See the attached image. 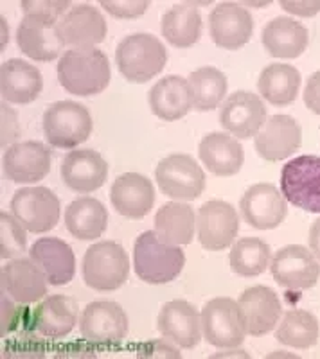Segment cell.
<instances>
[{"instance_id": "41", "label": "cell", "mask_w": 320, "mask_h": 359, "mask_svg": "<svg viewBox=\"0 0 320 359\" xmlns=\"http://www.w3.org/2000/svg\"><path fill=\"white\" fill-rule=\"evenodd\" d=\"M137 358H149V359H160V358H180V352L175 347H171L169 343L162 341V339H155V341L142 343L137 352Z\"/></svg>"}, {"instance_id": "7", "label": "cell", "mask_w": 320, "mask_h": 359, "mask_svg": "<svg viewBox=\"0 0 320 359\" xmlns=\"http://www.w3.org/2000/svg\"><path fill=\"white\" fill-rule=\"evenodd\" d=\"M155 178L162 194L175 201H193L206 189V172L189 155H169L159 162Z\"/></svg>"}, {"instance_id": "38", "label": "cell", "mask_w": 320, "mask_h": 359, "mask_svg": "<svg viewBox=\"0 0 320 359\" xmlns=\"http://www.w3.org/2000/svg\"><path fill=\"white\" fill-rule=\"evenodd\" d=\"M27 236L25 229L13 214L0 212V257L13 259L25 252Z\"/></svg>"}, {"instance_id": "21", "label": "cell", "mask_w": 320, "mask_h": 359, "mask_svg": "<svg viewBox=\"0 0 320 359\" xmlns=\"http://www.w3.org/2000/svg\"><path fill=\"white\" fill-rule=\"evenodd\" d=\"M60 31L65 45L74 49H92L107 38V20L103 13L91 4H78L60 20Z\"/></svg>"}, {"instance_id": "37", "label": "cell", "mask_w": 320, "mask_h": 359, "mask_svg": "<svg viewBox=\"0 0 320 359\" xmlns=\"http://www.w3.org/2000/svg\"><path fill=\"white\" fill-rule=\"evenodd\" d=\"M272 250L259 237H243L230 250V268L239 277H258L270 266Z\"/></svg>"}, {"instance_id": "8", "label": "cell", "mask_w": 320, "mask_h": 359, "mask_svg": "<svg viewBox=\"0 0 320 359\" xmlns=\"http://www.w3.org/2000/svg\"><path fill=\"white\" fill-rule=\"evenodd\" d=\"M204 338L216 348H234L245 341L246 329L238 302L232 298L218 297L201 309Z\"/></svg>"}, {"instance_id": "25", "label": "cell", "mask_w": 320, "mask_h": 359, "mask_svg": "<svg viewBox=\"0 0 320 359\" xmlns=\"http://www.w3.org/2000/svg\"><path fill=\"white\" fill-rule=\"evenodd\" d=\"M2 290L18 304H33L47 294L46 273L31 259H15L2 268Z\"/></svg>"}, {"instance_id": "31", "label": "cell", "mask_w": 320, "mask_h": 359, "mask_svg": "<svg viewBox=\"0 0 320 359\" xmlns=\"http://www.w3.org/2000/svg\"><path fill=\"white\" fill-rule=\"evenodd\" d=\"M65 224L72 236L81 241H91L105 233L108 224V212L99 200L83 196L67 207Z\"/></svg>"}, {"instance_id": "32", "label": "cell", "mask_w": 320, "mask_h": 359, "mask_svg": "<svg viewBox=\"0 0 320 359\" xmlns=\"http://www.w3.org/2000/svg\"><path fill=\"white\" fill-rule=\"evenodd\" d=\"M162 36L178 49H189L201 36V15L194 4H175L162 17Z\"/></svg>"}, {"instance_id": "10", "label": "cell", "mask_w": 320, "mask_h": 359, "mask_svg": "<svg viewBox=\"0 0 320 359\" xmlns=\"http://www.w3.org/2000/svg\"><path fill=\"white\" fill-rule=\"evenodd\" d=\"M62 205L51 189L24 187L15 192L11 200V214L25 230L46 233L60 221Z\"/></svg>"}, {"instance_id": "42", "label": "cell", "mask_w": 320, "mask_h": 359, "mask_svg": "<svg viewBox=\"0 0 320 359\" xmlns=\"http://www.w3.org/2000/svg\"><path fill=\"white\" fill-rule=\"evenodd\" d=\"M18 133H20V128H18L17 114L13 108L2 102V140H0L2 147L11 144L13 140H17Z\"/></svg>"}, {"instance_id": "43", "label": "cell", "mask_w": 320, "mask_h": 359, "mask_svg": "<svg viewBox=\"0 0 320 359\" xmlns=\"http://www.w3.org/2000/svg\"><path fill=\"white\" fill-rule=\"evenodd\" d=\"M304 104L313 114L320 115V70L312 74L306 81V90H304Z\"/></svg>"}, {"instance_id": "45", "label": "cell", "mask_w": 320, "mask_h": 359, "mask_svg": "<svg viewBox=\"0 0 320 359\" xmlns=\"http://www.w3.org/2000/svg\"><path fill=\"white\" fill-rule=\"evenodd\" d=\"M309 248L320 261V217L313 221L312 229H309Z\"/></svg>"}, {"instance_id": "20", "label": "cell", "mask_w": 320, "mask_h": 359, "mask_svg": "<svg viewBox=\"0 0 320 359\" xmlns=\"http://www.w3.org/2000/svg\"><path fill=\"white\" fill-rule=\"evenodd\" d=\"M156 327L160 334L182 348L196 347L204 336L201 314L185 300H171L164 304L159 313Z\"/></svg>"}, {"instance_id": "44", "label": "cell", "mask_w": 320, "mask_h": 359, "mask_svg": "<svg viewBox=\"0 0 320 359\" xmlns=\"http://www.w3.org/2000/svg\"><path fill=\"white\" fill-rule=\"evenodd\" d=\"M281 8L284 11L292 13V15H297V17H315L316 13H320V0H315V2H295V0H283L281 2Z\"/></svg>"}, {"instance_id": "26", "label": "cell", "mask_w": 320, "mask_h": 359, "mask_svg": "<svg viewBox=\"0 0 320 359\" xmlns=\"http://www.w3.org/2000/svg\"><path fill=\"white\" fill-rule=\"evenodd\" d=\"M198 155L213 175L223 176V178L238 175L245 162V151L238 139L229 133H220V131L207 133L201 139L198 146Z\"/></svg>"}, {"instance_id": "6", "label": "cell", "mask_w": 320, "mask_h": 359, "mask_svg": "<svg viewBox=\"0 0 320 359\" xmlns=\"http://www.w3.org/2000/svg\"><path fill=\"white\" fill-rule=\"evenodd\" d=\"M281 192L293 207L320 214V156L300 155L284 163Z\"/></svg>"}, {"instance_id": "39", "label": "cell", "mask_w": 320, "mask_h": 359, "mask_svg": "<svg viewBox=\"0 0 320 359\" xmlns=\"http://www.w3.org/2000/svg\"><path fill=\"white\" fill-rule=\"evenodd\" d=\"M101 8L107 9L112 17L115 18H137L146 13L149 8L148 0H119V2H112V0H101Z\"/></svg>"}, {"instance_id": "19", "label": "cell", "mask_w": 320, "mask_h": 359, "mask_svg": "<svg viewBox=\"0 0 320 359\" xmlns=\"http://www.w3.org/2000/svg\"><path fill=\"white\" fill-rule=\"evenodd\" d=\"M51 171L49 147L38 140L13 144L4 153V172L17 184H34Z\"/></svg>"}, {"instance_id": "28", "label": "cell", "mask_w": 320, "mask_h": 359, "mask_svg": "<svg viewBox=\"0 0 320 359\" xmlns=\"http://www.w3.org/2000/svg\"><path fill=\"white\" fill-rule=\"evenodd\" d=\"M193 107L189 81L182 76H166L149 90V108L162 121H178Z\"/></svg>"}, {"instance_id": "12", "label": "cell", "mask_w": 320, "mask_h": 359, "mask_svg": "<svg viewBox=\"0 0 320 359\" xmlns=\"http://www.w3.org/2000/svg\"><path fill=\"white\" fill-rule=\"evenodd\" d=\"M198 241L206 250L220 252L234 243L239 230L236 208L222 200H211L198 208L196 214Z\"/></svg>"}, {"instance_id": "30", "label": "cell", "mask_w": 320, "mask_h": 359, "mask_svg": "<svg viewBox=\"0 0 320 359\" xmlns=\"http://www.w3.org/2000/svg\"><path fill=\"white\" fill-rule=\"evenodd\" d=\"M33 323L36 331L46 338H65L78 323V302L65 294L47 297L34 309Z\"/></svg>"}, {"instance_id": "34", "label": "cell", "mask_w": 320, "mask_h": 359, "mask_svg": "<svg viewBox=\"0 0 320 359\" xmlns=\"http://www.w3.org/2000/svg\"><path fill=\"white\" fill-rule=\"evenodd\" d=\"M259 94L274 107H288L297 99L300 88V72L286 63H272L259 74Z\"/></svg>"}, {"instance_id": "9", "label": "cell", "mask_w": 320, "mask_h": 359, "mask_svg": "<svg viewBox=\"0 0 320 359\" xmlns=\"http://www.w3.org/2000/svg\"><path fill=\"white\" fill-rule=\"evenodd\" d=\"M17 43L34 62H53L65 47L60 20L41 13H25L18 25Z\"/></svg>"}, {"instance_id": "27", "label": "cell", "mask_w": 320, "mask_h": 359, "mask_svg": "<svg viewBox=\"0 0 320 359\" xmlns=\"http://www.w3.org/2000/svg\"><path fill=\"white\" fill-rule=\"evenodd\" d=\"M44 88L40 70L24 60H9L0 67V92L2 97L15 104H29Z\"/></svg>"}, {"instance_id": "16", "label": "cell", "mask_w": 320, "mask_h": 359, "mask_svg": "<svg viewBox=\"0 0 320 359\" xmlns=\"http://www.w3.org/2000/svg\"><path fill=\"white\" fill-rule=\"evenodd\" d=\"M211 38L220 49L238 50L248 43L254 31V20L248 9L236 2H222L211 11Z\"/></svg>"}, {"instance_id": "23", "label": "cell", "mask_w": 320, "mask_h": 359, "mask_svg": "<svg viewBox=\"0 0 320 359\" xmlns=\"http://www.w3.org/2000/svg\"><path fill=\"white\" fill-rule=\"evenodd\" d=\"M29 259L46 273L51 286H65L76 275V255L58 237H41L29 250Z\"/></svg>"}, {"instance_id": "36", "label": "cell", "mask_w": 320, "mask_h": 359, "mask_svg": "<svg viewBox=\"0 0 320 359\" xmlns=\"http://www.w3.org/2000/svg\"><path fill=\"white\" fill-rule=\"evenodd\" d=\"M189 86L193 95V108L198 111H211L220 107L227 94L225 74L216 67H201L191 72Z\"/></svg>"}, {"instance_id": "35", "label": "cell", "mask_w": 320, "mask_h": 359, "mask_svg": "<svg viewBox=\"0 0 320 359\" xmlns=\"http://www.w3.org/2000/svg\"><path fill=\"white\" fill-rule=\"evenodd\" d=\"M275 338L286 347L299 351L313 347L319 341V320L309 311H288L275 331Z\"/></svg>"}, {"instance_id": "46", "label": "cell", "mask_w": 320, "mask_h": 359, "mask_svg": "<svg viewBox=\"0 0 320 359\" xmlns=\"http://www.w3.org/2000/svg\"><path fill=\"white\" fill-rule=\"evenodd\" d=\"M6 41H8V25H6V20L2 18V47L6 45Z\"/></svg>"}, {"instance_id": "2", "label": "cell", "mask_w": 320, "mask_h": 359, "mask_svg": "<svg viewBox=\"0 0 320 359\" xmlns=\"http://www.w3.org/2000/svg\"><path fill=\"white\" fill-rule=\"evenodd\" d=\"M185 255L180 246L162 241L159 233L148 230L137 237L133 246V268L146 284H168L182 273Z\"/></svg>"}, {"instance_id": "14", "label": "cell", "mask_w": 320, "mask_h": 359, "mask_svg": "<svg viewBox=\"0 0 320 359\" xmlns=\"http://www.w3.org/2000/svg\"><path fill=\"white\" fill-rule=\"evenodd\" d=\"M220 123L236 139H251L267 123V107L259 95L238 90L222 104Z\"/></svg>"}, {"instance_id": "29", "label": "cell", "mask_w": 320, "mask_h": 359, "mask_svg": "<svg viewBox=\"0 0 320 359\" xmlns=\"http://www.w3.org/2000/svg\"><path fill=\"white\" fill-rule=\"evenodd\" d=\"M261 41L270 56L293 60L308 47V29L290 17H277L265 25Z\"/></svg>"}, {"instance_id": "40", "label": "cell", "mask_w": 320, "mask_h": 359, "mask_svg": "<svg viewBox=\"0 0 320 359\" xmlns=\"http://www.w3.org/2000/svg\"><path fill=\"white\" fill-rule=\"evenodd\" d=\"M72 8L70 2H56V0H24L22 11L25 13H41L47 17H54L62 20L67 15V9Z\"/></svg>"}, {"instance_id": "22", "label": "cell", "mask_w": 320, "mask_h": 359, "mask_svg": "<svg viewBox=\"0 0 320 359\" xmlns=\"http://www.w3.org/2000/svg\"><path fill=\"white\" fill-rule=\"evenodd\" d=\"M110 200L121 216L130 219H142L155 203V189L146 176L137 172H124L117 176L112 185Z\"/></svg>"}, {"instance_id": "3", "label": "cell", "mask_w": 320, "mask_h": 359, "mask_svg": "<svg viewBox=\"0 0 320 359\" xmlns=\"http://www.w3.org/2000/svg\"><path fill=\"white\" fill-rule=\"evenodd\" d=\"M168 62L162 41L148 33H135L119 41L115 50L117 69L128 81L146 83L156 78Z\"/></svg>"}, {"instance_id": "4", "label": "cell", "mask_w": 320, "mask_h": 359, "mask_svg": "<svg viewBox=\"0 0 320 359\" xmlns=\"http://www.w3.org/2000/svg\"><path fill=\"white\" fill-rule=\"evenodd\" d=\"M130 259L115 241H101L86 250L83 257V278L95 291H115L126 282Z\"/></svg>"}, {"instance_id": "17", "label": "cell", "mask_w": 320, "mask_h": 359, "mask_svg": "<svg viewBox=\"0 0 320 359\" xmlns=\"http://www.w3.org/2000/svg\"><path fill=\"white\" fill-rule=\"evenodd\" d=\"M302 144V130L290 115H272L254 137L258 155L267 162L286 160Z\"/></svg>"}, {"instance_id": "18", "label": "cell", "mask_w": 320, "mask_h": 359, "mask_svg": "<svg viewBox=\"0 0 320 359\" xmlns=\"http://www.w3.org/2000/svg\"><path fill=\"white\" fill-rule=\"evenodd\" d=\"M238 307L246 334L251 336H265L274 331L283 313L277 293L267 286H252L243 291Z\"/></svg>"}, {"instance_id": "1", "label": "cell", "mask_w": 320, "mask_h": 359, "mask_svg": "<svg viewBox=\"0 0 320 359\" xmlns=\"http://www.w3.org/2000/svg\"><path fill=\"white\" fill-rule=\"evenodd\" d=\"M110 78L107 54L95 47L67 50L58 63V79L69 94L98 95L107 88Z\"/></svg>"}, {"instance_id": "11", "label": "cell", "mask_w": 320, "mask_h": 359, "mask_svg": "<svg viewBox=\"0 0 320 359\" xmlns=\"http://www.w3.org/2000/svg\"><path fill=\"white\" fill-rule=\"evenodd\" d=\"M272 275L286 290H309L319 282L320 264L312 250L300 245H288L275 253L270 262Z\"/></svg>"}, {"instance_id": "15", "label": "cell", "mask_w": 320, "mask_h": 359, "mask_svg": "<svg viewBox=\"0 0 320 359\" xmlns=\"http://www.w3.org/2000/svg\"><path fill=\"white\" fill-rule=\"evenodd\" d=\"M239 210L246 223L258 230L277 229L288 214L283 192L272 184H255L243 194Z\"/></svg>"}, {"instance_id": "24", "label": "cell", "mask_w": 320, "mask_h": 359, "mask_svg": "<svg viewBox=\"0 0 320 359\" xmlns=\"http://www.w3.org/2000/svg\"><path fill=\"white\" fill-rule=\"evenodd\" d=\"M108 165L94 149H76L63 158L62 178L65 185L79 194L101 189L107 182Z\"/></svg>"}, {"instance_id": "5", "label": "cell", "mask_w": 320, "mask_h": 359, "mask_svg": "<svg viewBox=\"0 0 320 359\" xmlns=\"http://www.w3.org/2000/svg\"><path fill=\"white\" fill-rule=\"evenodd\" d=\"M92 115L74 101H58L44 114V133L47 142L60 149H74L92 133Z\"/></svg>"}, {"instance_id": "33", "label": "cell", "mask_w": 320, "mask_h": 359, "mask_svg": "<svg viewBox=\"0 0 320 359\" xmlns=\"http://www.w3.org/2000/svg\"><path fill=\"white\" fill-rule=\"evenodd\" d=\"M194 226L196 216L187 203L169 201L159 208L155 216V232L169 245H191L194 239Z\"/></svg>"}, {"instance_id": "13", "label": "cell", "mask_w": 320, "mask_h": 359, "mask_svg": "<svg viewBox=\"0 0 320 359\" xmlns=\"http://www.w3.org/2000/svg\"><path fill=\"white\" fill-rule=\"evenodd\" d=\"M81 336L98 345H115L128 334V316L119 304L112 300H98L83 309Z\"/></svg>"}]
</instances>
